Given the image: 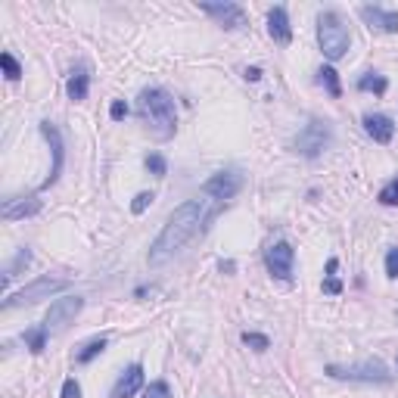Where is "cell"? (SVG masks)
Returning <instances> with one entry per match:
<instances>
[{
	"mask_svg": "<svg viewBox=\"0 0 398 398\" xmlns=\"http://www.w3.org/2000/svg\"><path fill=\"white\" fill-rule=\"evenodd\" d=\"M87 84H91V81H87V72L84 68H78V72L72 75V78H68V100H75V103H81V100L87 97Z\"/></svg>",
	"mask_w": 398,
	"mask_h": 398,
	"instance_id": "cell-17",
	"label": "cell"
},
{
	"mask_svg": "<svg viewBox=\"0 0 398 398\" xmlns=\"http://www.w3.org/2000/svg\"><path fill=\"white\" fill-rule=\"evenodd\" d=\"M317 81H321V84L327 87V93H330V97H333V100H339L342 87H339V75H336L333 68H330V66H323L321 72H317Z\"/></svg>",
	"mask_w": 398,
	"mask_h": 398,
	"instance_id": "cell-21",
	"label": "cell"
},
{
	"mask_svg": "<svg viewBox=\"0 0 398 398\" xmlns=\"http://www.w3.org/2000/svg\"><path fill=\"white\" fill-rule=\"evenodd\" d=\"M103 348H106V339H103V336H97V339H91L87 345H81V352L75 354V361H78V364H91V361L97 358Z\"/></svg>",
	"mask_w": 398,
	"mask_h": 398,
	"instance_id": "cell-20",
	"label": "cell"
},
{
	"mask_svg": "<svg viewBox=\"0 0 398 398\" xmlns=\"http://www.w3.org/2000/svg\"><path fill=\"white\" fill-rule=\"evenodd\" d=\"M379 202H383V205H398V178H392L389 184L379 190Z\"/></svg>",
	"mask_w": 398,
	"mask_h": 398,
	"instance_id": "cell-25",
	"label": "cell"
},
{
	"mask_svg": "<svg viewBox=\"0 0 398 398\" xmlns=\"http://www.w3.org/2000/svg\"><path fill=\"white\" fill-rule=\"evenodd\" d=\"M317 44H321L323 56L333 62L348 53L352 37H348L345 22H342L336 12H321V16H317Z\"/></svg>",
	"mask_w": 398,
	"mask_h": 398,
	"instance_id": "cell-3",
	"label": "cell"
},
{
	"mask_svg": "<svg viewBox=\"0 0 398 398\" xmlns=\"http://www.w3.org/2000/svg\"><path fill=\"white\" fill-rule=\"evenodd\" d=\"M199 224H202V202L199 199H187L184 205H178L165 221L162 234L155 236V243L149 246V265H165L168 258H174L196 236Z\"/></svg>",
	"mask_w": 398,
	"mask_h": 398,
	"instance_id": "cell-1",
	"label": "cell"
},
{
	"mask_svg": "<svg viewBox=\"0 0 398 398\" xmlns=\"http://www.w3.org/2000/svg\"><path fill=\"white\" fill-rule=\"evenodd\" d=\"M361 19L377 31L398 35V12H389V10H383V6H361Z\"/></svg>",
	"mask_w": 398,
	"mask_h": 398,
	"instance_id": "cell-12",
	"label": "cell"
},
{
	"mask_svg": "<svg viewBox=\"0 0 398 398\" xmlns=\"http://www.w3.org/2000/svg\"><path fill=\"white\" fill-rule=\"evenodd\" d=\"M199 10L209 12L224 28H240V25H246V12H243L240 3H199Z\"/></svg>",
	"mask_w": 398,
	"mask_h": 398,
	"instance_id": "cell-10",
	"label": "cell"
},
{
	"mask_svg": "<svg viewBox=\"0 0 398 398\" xmlns=\"http://www.w3.org/2000/svg\"><path fill=\"white\" fill-rule=\"evenodd\" d=\"M336 267H339V261L330 258L327 261V277H323V292H330V296H339L342 292V283L336 280Z\"/></svg>",
	"mask_w": 398,
	"mask_h": 398,
	"instance_id": "cell-22",
	"label": "cell"
},
{
	"mask_svg": "<svg viewBox=\"0 0 398 398\" xmlns=\"http://www.w3.org/2000/svg\"><path fill=\"white\" fill-rule=\"evenodd\" d=\"M68 290V280H56V277H37L31 280L28 286H22L19 292H12V296L3 298V308H19V305H35L41 302V298H50L56 296V292Z\"/></svg>",
	"mask_w": 398,
	"mask_h": 398,
	"instance_id": "cell-4",
	"label": "cell"
},
{
	"mask_svg": "<svg viewBox=\"0 0 398 398\" xmlns=\"http://www.w3.org/2000/svg\"><path fill=\"white\" fill-rule=\"evenodd\" d=\"M41 211V202L37 199H3V209H0V215H3V221H19V218H28V215H37Z\"/></svg>",
	"mask_w": 398,
	"mask_h": 398,
	"instance_id": "cell-16",
	"label": "cell"
},
{
	"mask_svg": "<svg viewBox=\"0 0 398 398\" xmlns=\"http://www.w3.org/2000/svg\"><path fill=\"white\" fill-rule=\"evenodd\" d=\"M0 66H3V72H6V78H10V81L22 78V66L16 62V56H12V53H0Z\"/></svg>",
	"mask_w": 398,
	"mask_h": 398,
	"instance_id": "cell-24",
	"label": "cell"
},
{
	"mask_svg": "<svg viewBox=\"0 0 398 398\" xmlns=\"http://www.w3.org/2000/svg\"><path fill=\"white\" fill-rule=\"evenodd\" d=\"M153 193H146V190H143V193H137V196H134V202H131V211H134V215H143V211H146L149 209V205H153Z\"/></svg>",
	"mask_w": 398,
	"mask_h": 398,
	"instance_id": "cell-29",
	"label": "cell"
},
{
	"mask_svg": "<svg viewBox=\"0 0 398 398\" xmlns=\"http://www.w3.org/2000/svg\"><path fill=\"white\" fill-rule=\"evenodd\" d=\"M140 389H143V367L131 364L128 370L118 377V383H115V389H112L109 398H134Z\"/></svg>",
	"mask_w": 398,
	"mask_h": 398,
	"instance_id": "cell-13",
	"label": "cell"
},
{
	"mask_svg": "<svg viewBox=\"0 0 398 398\" xmlns=\"http://www.w3.org/2000/svg\"><path fill=\"white\" fill-rule=\"evenodd\" d=\"M243 342H246L249 348H255V352H265V348H271V339L261 333H243Z\"/></svg>",
	"mask_w": 398,
	"mask_h": 398,
	"instance_id": "cell-28",
	"label": "cell"
},
{
	"mask_svg": "<svg viewBox=\"0 0 398 398\" xmlns=\"http://www.w3.org/2000/svg\"><path fill=\"white\" fill-rule=\"evenodd\" d=\"M47 333H50V330L44 327V323H41V327L25 330V345H28L35 354H41V352H44V345H47Z\"/></svg>",
	"mask_w": 398,
	"mask_h": 398,
	"instance_id": "cell-19",
	"label": "cell"
},
{
	"mask_svg": "<svg viewBox=\"0 0 398 398\" xmlns=\"http://www.w3.org/2000/svg\"><path fill=\"white\" fill-rule=\"evenodd\" d=\"M137 115L140 122L153 131L159 140H168L178 128V112H174V100L168 97L162 87H143L137 97Z\"/></svg>",
	"mask_w": 398,
	"mask_h": 398,
	"instance_id": "cell-2",
	"label": "cell"
},
{
	"mask_svg": "<svg viewBox=\"0 0 398 398\" xmlns=\"http://www.w3.org/2000/svg\"><path fill=\"white\" fill-rule=\"evenodd\" d=\"M267 31H271V37L277 44H290L292 41V25H290V16H286L283 6H274L271 12H267Z\"/></svg>",
	"mask_w": 398,
	"mask_h": 398,
	"instance_id": "cell-15",
	"label": "cell"
},
{
	"mask_svg": "<svg viewBox=\"0 0 398 398\" xmlns=\"http://www.w3.org/2000/svg\"><path fill=\"white\" fill-rule=\"evenodd\" d=\"M386 274H389V277H398V246L389 249V255H386Z\"/></svg>",
	"mask_w": 398,
	"mask_h": 398,
	"instance_id": "cell-30",
	"label": "cell"
},
{
	"mask_svg": "<svg viewBox=\"0 0 398 398\" xmlns=\"http://www.w3.org/2000/svg\"><path fill=\"white\" fill-rule=\"evenodd\" d=\"M327 143H330V124L321 122V118H311L302 128V134L296 137V149L302 155H308V159H317L327 149Z\"/></svg>",
	"mask_w": 398,
	"mask_h": 398,
	"instance_id": "cell-6",
	"label": "cell"
},
{
	"mask_svg": "<svg viewBox=\"0 0 398 398\" xmlns=\"http://www.w3.org/2000/svg\"><path fill=\"white\" fill-rule=\"evenodd\" d=\"M109 115L115 118V122H122V118L128 115V103H124V100H115V103L109 106Z\"/></svg>",
	"mask_w": 398,
	"mask_h": 398,
	"instance_id": "cell-32",
	"label": "cell"
},
{
	"mask_svg": "<svg viewBox=\"0 0 398 398\" xmlns=\"http://www.w3.org/2000/svg\"><path fill=\"white\" fill-rule=\"evenodd\" d=\"M240 190H243V174L240 171H218V174H211V178L205 180V187H202L205 196L218 199V202L234 199Z\"/></svg>",
	"mask_w": 398,
	"mask_h": 398,
	"instance_id": "cell-7",
	"label": "cell"
},
{
	"mask_svg": "<svg viewBox=\"0 0 398 398\" xmlns=\"http://www.w3.org/2000/svg\"><path fill=\"white\" fill-rule=\"evenodd\" d=\"M41 134L47 137L50 149H53V168H50V178L44 180V187H50V184H56V178H59V171H62V159H66V149H62V134H59V128H56V124L41 122Z\"/></svg>",
	"mask_w": 398,
	"mask_h": 398,
	"instance_id": "cell-11",
	"label": "cell"
},
{
	"mask_svg": "<svg viewBox=\"0 0 398 398\" xmlns=\"http://www.w3.org/2000/svg\"><path fill=\"white\" fill-rule=\"evenodd\" d=\"M358 91H367V93H377V97H383L386 91H389V81L383 78V75H377V72H367L364 78H358Z\"/></svg>",
	"mask_w": 398,
	"mask_h": 398,
	"instance_id": "cell-18",
	"label": "cell"
},
{
	"mask_svg": "<svg viewBox=\"0 0 398 398\" xmlns=\"http://www.w3.org/2000/svg\"><path fill=\"white\" fill-rule=\"evenodd\" d=\"M143 398H171V389H168L165 379H155V383H149V386H146Z\"/></svg>",
	"mask_w": 398,
	"mask_h": 398,
	"instance_id": "cell-26",
	"label": "cell"
},
{
	"mask_svg": "<svg viewBox=\"0 0 398 398\" xmlns=\"http://www.w3.org/2000/svg\"><path fill=\"white\" fill-rule=\"evenodd\" d=\"M146 168L155 174V178H165V171H168V162L162 159L159 153H149V155H146Z\"/></svg>",
	"mask_w": 398,
	"mask_h": 398,
	"instance_id": "cell-27",
	"label": "cell"
},
{
	"mask_svg": "<svg viewBox=\"0 0 398 398\" xmlns=\"http://www.w3.org/2000/svg\"><path fill=\"white\" fill-rule=\"evenodd\" d=\"M292 258H296V252L290 243H274L265 255V265L277 280H292Z\"/></svg>",
	"mask_w": 398,
	"mask_h": 398,
	"instance_id": "cell-9",
	"label": "cell"
},
{
	"mask_svg": "<svg viewBox=\"0 0 398 398\" xmlns=\"http://www.w3.org/2000/svg\"><path fill=\"white\" fill-rule=\"evenodd\" d=\"M258 78H261V68H258V66L246 68V81H258Z\"/></svg>",
	"mask_w": 398,
	"mask_h": 398,
	"instance_id": "cell-33",
	"label": "cell"
},
{
	"mask_svg": "<svg viewBox=\"0 0 398 398\" xmlns=\"http://www.w3.org/2000/svg\"><path fill=\"white\" fill-rule=\"evenodd\" d=\"M59 398H81V386L75 383V379H66V383H62Z\"/></svg>",
	"mask_w": 398,
	"mask_h": 398,
	"instance_id": "cell-31",
	"label": "cell"
},
{
	"mask_svg": "<svg viewBox=\"0 0 398 398\" xmlns=\"http://www.w3.org/2000/svg\"><path fill=\"white\" fill-rule=\"evenodd\" d=\"M84 308V298L81 296H66V298H56L53 305H50L47 317H44V327H66V323L75 321V314Z\"/></svg>",
	"mask_w": 398,
	"mask_h": 398,
	"instance_id": "cell-8",
	"label": "cell"
},
{
	"mask_svg": "<svg viewBox=\"0 0 398 398\" xmlns=\"http://www.w3.org/2000/svg\"><path fill=\"white\" fill-rule=\"evenodd\" d=\"M364 131L377 143H389L392 134H395V124H392V118L383 115V112H367V115H364Z\"/></svg>",
	"mask_w": 398,
	"mask_h": 398,
	"instance_id": "cell-14",
	"label": "cell"
},
{
	"mask_svg": "<svg viewBox=\"0 0 398 398\" xmlns=\"http://www.w3.org/2000/svg\"><path fill=\"white\" fill-rule=\"evenodd\" d=\"M327 377L333 379H352V383H389L392 373L386 370L383 361H364V364H327Z\"/></svg>",
	"mask_w": 398,
	"mask_h": 398,
	"instance_id": "cell-5",
	"label": "cell"
},
{
	"mask_svg": "<svg viewBox=\"0 0 398 398\" xmlns=\"http://www.w3.org/2000/svg\"><path fill=\"white\" fill-rule=\"evenodd\" d=\"M28 261H31V249H19V255H16V258H12V265L3 271V286L10 283L12 277H16V271H19V267H28Z\"/></svg>",
	"mask_w": 398,
	"mask_h": 398,
	"instance_id": "cell-23",
	"label": "cell"
}]
</instances>
